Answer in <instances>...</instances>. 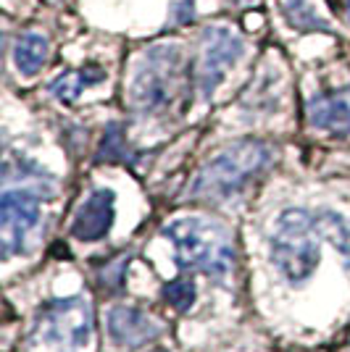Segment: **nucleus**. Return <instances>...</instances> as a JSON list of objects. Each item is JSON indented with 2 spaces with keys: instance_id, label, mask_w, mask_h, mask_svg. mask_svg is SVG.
I'll list each match as a JSON object with an SVG mask.
<instances>
[{
  "instance_id": "1",
  "label": "nucleus",
  "mask_w": 350,
  "mask_h": 352,
  "mask_svg": "<svg viewBox=\"0 0 350 352\" xmlns=\"http://www.w3.org/2000/svg\"><path fill=\"white\" fill-rule=\"evenodd\" d=\"M163 236L172 242L179 268L200 271L216 284H224L232 276V239L219 223L198 219V216H185L163 226Z\"/></svg>"
},
{
  "instance_id": "2",
  "label": "nucleus",
  "mask_w": 350,
  "mask_h": 352,
  "mask_svg": "<svg viewBox=\"0 0 350 352\" xmlns=\"http://www.w3.org/2000/svg\"><path fill=\"white\" fill-rule=\"evenodd\" d=\"M271 155H274L271 147L258 140H243L224 147L211 161L203 163V168L195 174L192 184L187 187V195L192 200L221 203L237 195L256 174H261L271 161Z\"/></svg>"
},
{
  "instance_id": "3",
  "label": "nucleus",
  "mask_w": 350,
  "mask_h": 352,
  "mask_svg": "<svg viewBox=\"0 0 350 352\" xmlns=\"http://www.w3.org/2000/svg\"><path fill=\"white\" fill-rule=\"evenodd\" d=\"M321 242L324 239L319 234L313 213L303 208H290L279 213L277 223L269 234L271 263L277 265L285 281H290L292 287H300L319 268Z\"/></svg>"
},
{
  "instance_id": "4",
  "label": "nucleus",
  "mask_w": 350,
  "mask_h": 352,
  "mask_svg": "<svg viewBox=\"0 0 350 352\" xmlns=\"http://www.w3.org/2000/svg\"><path fill=\"white\" fill-rule=\"evenodd\" d=\"M182 47L174 43H161L147 47L134 63L130 79V103L137 113H158L174 100L182 85Z\"/></svg>"
},
{
  "instance_id": "5",
  "label": "nucleus",
  "mask_w": 350,
  "mask_h": 352,
  "mask_svg": "<svg viewBox=\"0 0 350 352\" xmlns=\"http://www.w3.org/2000/svg\"><path fill=\"white\" fill-rule=\"evenodd\" d=\"M32 339L56 352H79L92 339V308L88 297H56L37 308Z\"/></svg>"
},
{
  "instance_id": "6",
  "label": "nucleus",
  "mask_w": 350,
  "mask_h": 352,
  "mask_svg": "<svg viewBox=\"0 0 350 352\" xmlns=\"http://www.w3.org/2000/svg\"><path fill=\"white\" fill-rule=\"evenodd\" d=\"M40 192L32 187H6L0 197V242L3 258L21 255L30 248V239L40 229Z\"/></svg>"
},
{
  "instance_id": "7",
  "label": "nucleus",
  "mask_w": 350,
  "mask_h": 352,
  "mask_svg": "<svg viewBox=\"0 0 350 352\" xmlns=\"http://www.w3.org/2000/svg\"><path fill=\"white\" fill-rule=\"evenodd\" d=\"M245 50L243 37L229 27H208L200 40V56H198V72L195 82L203 98H211L216 87L227 79L232 66L240 60Z\"/></svg>"
},
{
  "instance_id": "8",
  "label": "nucleus",
  "mask_w": 350,
  "mask_h": 352,
  "mask_svg": "<svg viewBox=\"0 0 350 352\" xmlns=\"http://www.w3.org/2000/svg\"><path fill=\"white\" fill-rule=\"evenodd\" d=\"M116 219V195L111 190H95L72 219V236L79 242H98L111 232Z\"/></svg>"
},
{
  "instance_id": "9",
  "label": "nucleus",
  "mask_w": 350,
  "mask_h": 352,
  "mask_svg": "<svg viewBox=\"0 0 350 352\" xmlns=\"http://www.w3.org/2000/svg\"><path fill=\"white\" fill-rule=\"evenodd\" d=\"M105 326H108L111 342L119 347H140L161 334L158 323L153 321L145 310L132 308V305H116L108 310Z\"/></svg>"
},
{
  "instance_id": "10",
  "label": "nucleus",
  "mask_w": 350,
  "mask_h": 352,
  "mask_svg": "<svg viewBox=\"0 0 350 352\" xmlns=\"http://www.w3.org/2000/svg\"><path fill=\"white\" fill-rule=\"evenodd\" d=\"M308 124L329 134H350V87L316 95L308 103Z\"/></svg>"
},
{
  "instance_id": "11",
  "label": "nucleus",
  "mask_w": 350,
  "mask_h": 352,
  "mask_svg": "<svg viewBox=\"0 0 350 352\" xmlns=\"http://www.w3.org/2000/svg\"><path fill=\"white\" fill-rule=\"evenodd\" d=\"M319 234L324 242H329L337 250V255L342 258V265L350 268V219H345L337 210H316L313 213Z\"/></svg>"
},
{
  "instance_id": "12",
  "label": "nucleus",
  "mask_w": 350,
  "mask_h": 352,
  "mask_svg": "<svg viewBox=\"0 0 350 352\" xmlns=\"http://www.w3.org/2000/svg\"><path fill=\"white\" fill-rule=\"evenodd\" d=\"M105 79V72L101 66H85V69H74V72L61 74L59 79L50 85V92L56 95V100L61 103H74L88 87H95L98 82Z\"/></svg>"
},
{
  "instance_id": "13",
  "label": "nucleus",
  "mask_w": 350,
  "mask_h": 352,
  "mask_svg": "<svg viewBox=\"0 0 350 352\" xmlns=\"http://www.w3.org/2000/svg\"><path fill=\"white\" fill-rule=\"evenodd\" d=\"M48 53H50V47H48V40H45L40 32L21 34L16 40V47H14V63L16 69H19V74L21 76H34L45 66Z\"/></svg>"
},
{
  "instance_id": "14",
  "label": "nucleus",
  "mask_w": 350,
  "mask_h": 352,
  "mask_svg": "<svg viewBox=\"0 0 350 352\" xmlns=\"http://www.w3.org/2000/svg\"><path fill=\"white\" fill-rule=\"evenodd\" d=\"M195 281L192 279H174L163 287V300L176 310H190L195 302Z\"/></svg>"
},
{
  "instance_id": "15",
  "label": "nucleus",
  "mask_w": 350,
  "mask_h": 352,
  "mask_svg": "<svg viewBox=\"0 0 350 352\" xmlns=\"http://www.w3.org/2000/svg\"><path fill=\"white\" fill-rule=\"evenodd\" d=\"M285 11H287V19H290L292 24H308V27H316V16L311 14V8H308V0H298V6L295 3H285Z\"/></svg>"
},
{
  "instance_id": "16",
  "label": "nucleus",
  "mask_w": 350,
  "mask_h": 352,
  "mask_svg": "<svg viewBox=\"0 0 350 352\" xmlns=\"http://www.w3.org/2000/svg\"><path fill=\"white\" fill-rule=\"evenodd\" d=\"M192 14H195V0H174V6H172V16H174L176 24L190 21Z\"/></svg>"
},
{
  "instance_id": "17",
  "label": "nucleus",
  "mask_w": 350,
  "mask_h": 352,
  "mask_svg": "<svg viewBox=\"0 0 350 352\" xmlns=\"http://www.w3.org/2000/svg\"><path fill=\"white\" fill-rule=\"evenodd\" d=\"M345 11H348V21H350V0H345Z\"/></svg>"
},
{
  "instance_id": "18",
  "label": "nucleus",
  "mask_w": 350,
  "mask_h": 352,
  "mask_svg": "<svg viewBox=\"0 0 350 352\" xmlns=\"http://www.w3.org/2000/svg\"><path fill=\"white\" fill-rule=\"evenodd\" d=\"M150 352H166V350H161V347H156V350H150Z\"/></svg>"
}]
</instances>
